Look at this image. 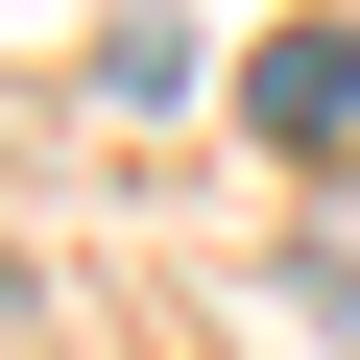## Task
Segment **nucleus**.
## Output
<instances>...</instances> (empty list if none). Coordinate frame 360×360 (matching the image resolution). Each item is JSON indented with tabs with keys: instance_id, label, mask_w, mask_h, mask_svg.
I'll return each instance as SVG.
<instances>
[{
	"instance_id": "nucleus-2",
	"label": "nucleus",
	"mask_w": 360,
	"mask_h": 360,
	"mask_svg": "<svg viewBox=\"0 0 360 360\" xmlns=\"http://www.w3.org/2000/svg\"><path fill=\"white\" fill-rule=\"evenodd\" d=\"M312 312H336V336H360V240H312Z\"/></svg>"
},
{
	"instance_id": "nucleus-3",
	"label": "nucleus",
	"mask_w": 360,
	"mask_h": 360,
	"mask_svg": "<svg viewBox=\"0 0 360 360\" xmlns=\"http://www.w3.org/2000/svg\"><path fill=\"white\" fill-rule=\"evenodd\" d=\"M0 312H25V240H0Z\"/></svg>"
},
{
	"instance_id": "nucleus-1",
	"label": "nucleus",
	"mask_w": 360,
	"mask_h": 360,
	"mask_svg": "<svg viewBox=\"0 0 360 360\" xmlns=\"http://www.w3.org/2000/svg\"><path fill=\"white\" fill-rule=\"evenodd\" d=\"M240 120L264 144H360V25H264L240 49Z\"/></svg>"
}]
</instances>
